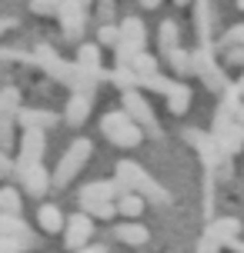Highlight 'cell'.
<instances>
[{"mask_svg":"<svg viewBox=\"0 0 244 253\" xmlns=\"http://www.w3.org/2000/svg\"><path fill=\"white\" fill-rule=\"evenodd\" d=\"M37 57H40V63H44L47 77H54V80H57V84H64V87H74V80H77V63L61 60L51 47H40Z\"/></svg>","mask_w":244,"mask_h":253,"instance_id":"cell-9","label":"cell"},{"mask_svg":"<svg viewBox=\"0 0 244 253\" xmlns=\"http://www.w3.org/2000/svg\"><path fill=\"white\" fill-rule=\"evenodd\" d=\"M117 40H121L117 24H101V27H97V43H101V47H111V50H114Z\"/></svg>","mask_w":244,"mask_h":253,"instance_id":"cell-29","label":"cell"},{"mask_svg":"<svg viewBox=\"0 0 244 253\" xmlns=\"http://www.w3.org/2000/svg\"><path fill=\"white\" fill-rule=\"evenodd\" d=\"M10 27H13L10 17H0V34H3V30H10Z\"/></svg>","mask_w":244,"mask_h":253,"instance_id":"cell-36","label":"cell"},{"mask_svg":"<svg viewBox=\"0 0 244 253\" xmlns=\"http://www.w3.org/2000/svg\"><path fill=\"white\" fill-rule=\"evenodd\" d=\"M10 177H17V167L7 157V150H0V180H10Z\"/></svg>","mask_w":244,"mask_h":253,"instance_id":"cell-31","label":"cell"},{"mask_svg":"<svg viewBox=\"0 0 244 253\" xmlns=\"http://www.w3.org/2000/svg\"><path fill=\"white\" fill-rule=\"evenodd\" d=\"M0 253H24L17 237H0Z\"/></svg>","mask_w":244,"mask_h":253,"instance_id":"cell-33","label":"cell"},{"mask_svg":"<svg viewBox=\"0 0 244 253\" xmlns=\"http://www.w3.org/2000/svg\"><path fill=\"white\" fill-rule=\"evenodd\" d=\"M90 237H94V216H87L84 210H77L74 216H67L64 243L70 247V250H80L84 243H90Z\"/></svg>","mask_w":244,"mask_h":253,"instance_id":"cell-8","label":"cell"},{"mask_svg":"<svg viewBox=\"0 0 244 253\" xmlns=\"http://www.w3.org/2000/svg\"><path fill=\"white\" fill-rule=\"evenodd\" d=\"M44 147H47V137H44V130L40 126H24L20 130V137H17V173L27 170V167H37L44 160Z\"/></svg>","mask_w":244,"mask_h":253,"instance_id":"cell-5","label":"cell"},{"mask_svg":"<svg viewBox=\"0 0 244 253\" xmlns=\"http://www.w3.org/2000/svg\"><path fill=\"white\" fill-rule=\"evenodd\" d=\"M27 230V223L20 220V213H0V237H20Z\"/></svg>","mask_w":244,"mask_h":253,"instance_id":"cell-27","label":"cell"},{"mask_svg":"<svg viewBox=\"0 0 244 253\" xmlns=\"http://www.w3.org/2000/svg\"><path fill=\"white\" fill-rule=\"evenodd\" d=\"M171 3H174V7H191L194 0H171Z\"/></svg>","mask_w":244,"mask_h":253,"instance_id":"cell-37","label":"cell"},{"mask_svg":"<svg viewBox=\"0 0 244 253\" xmlns=\"http://www.w3.org/2000/svg\"><path fill=\"white\" fill-rule=\"evenodd\" d=\"M137 3H141L144 10H157V7H161V3H164V0H137Z\"/></svg>","mask_w":244,"mask_h":253,"instance_id":"cell-35","label":"cell"},{"mask_svg":"<svg viewBox=\"0 0 244 253\" xmlns=\"http://www.w3.org/2000/svg\"><path fill=\"white\" fill-rule=\"evenodd\" d=\"M101 133L111 140V147L134 150V147H141V140H144V126L137 120H130L124 110H111V114L101 117Z\"/></svg>","mask_w":244,"mask_h":253,"instance_id":"cell-3","label":"cell"},{"mask_svg":"<svg viewBox=\"0 0 244 253\" xmlns=\"http://www.w3.org/2000/svg\"><path fill=\"white\" fill-rule=\"evenodd\" d=\"M130 70H134V77H137V84H141L144 77H154V74H161V60H157L154 53H147V50H141L134 60H130Z\"/></svg>","mask_w":244,"mask_h":253,"instance_id":"cell-22","label":"cell"},{"mask_svg":"<svg viewBox=\"0 0 244 253\" xmlns=\"http://www.w3.org/2000/svg\"><path fill=\"white\" fill-rule=\"evenodd\" d=\"M121 193H127V183L124 180H90V183H84L77 193V203L80 210L87 216H94V220H111V216L117 213V197Z\"/></svg>","mask_w":244,"mask_h":253,"instance_id":"cell-1","label":"cell"},{"mask_svg":"<svg viewBox=\"0 0 244 253\" xmlns=\"http://www.w3.org/2000/svg\"><path fill=\"white\" fill-rule=\"evenodd\" d=\"M117 180H124L127 183V190H134V193H141L147 203H157V207H167L171 203V193H167L161 183H157L147 170H144L141 164H134V160H121V164L114 167Z\"/></svg>","mask_w":244,"mask_h":253,"instance_id":"cell-2","label":"cell"},{"mask_svg":"<svg viewBox=\"0 0 244 253\" xmlns=\"http://www.w3.org/2000/svg\"><path fill=\"white\" fill-rule=\"evenodd\" d=\"M64 223H67V216L57 203H40L37 207V227L44 233H51V237L54 233H64Z\"/></svg>","mask_w":244,"mask_h":253,"instance_id":"cell-16","label":"cell"},{"mask_svg":"<svg viewBox=\"0 0 244 253\" xmlns=\"http://www.w3.org/2000/svg\"><path fill=\"white\" fill-rule=\"evenodd\" d=\"M90 110H94V97H90V93H74V90H70L67 107H64L67 126H84V124H87V117H90Z\"/></svg>","mask_w":244,"mask_h":253,"instance_id":"cell-14","label":"cell"},{"mask_svg":"<svg viewBox=\"0 0 244 253\" xmlns=\"http://www.w3.org/2000/svg\"><path fill=\"white\" fill-rule=\"evenodd\" d=\"M164 63L174 70V77H191L194 74V53L184 50V47H171V50H164Z\"/></svg>","mask_w":244,"mask_h":253,"instance_id":"cell-19","label":"cell"},{"mask_svg":"<svg viewBox=\"0 0 244 253\" xmlns=\"http://www.w3.org/2000/svg\"><path fill=\"white\" fill-rule=\"evenodd\" d=\"M61 3L64 0H30L27 7H30V13H37V17H57L61 13Z\"/></svg>","mask_w":244,"mask_h":253,"instance_id":"cell-28","label":"cell"},{"mask_svg":"<svg viewBox=\"0 0 244 253\" xmlns=\"http://www.w3.org/2000/svg\"><path fill=\"white\" fill-rule=\"evenodd\" d=\"M241 230H244V223L238 220V216H218L207 233H211L218 243H234L238 237H241Z\"/></svg>","mask_w":244,"mask_h":253,"instance_id":"cell-18","label":"cell"},{"mask_svg":"<svg viewBox=\"0 0 244 253\" xmlns=\"http://www.w3.org/2000/svg\"><path fill=\"white\" fill-rule=\"evenodd\" d=\"M238 124L244 126V107H241V110H238Z\"/></svg>","mask_w":244,"mask_h":253,"instance_id":"cell-39","label":"cell"},{"mask_svg":"<svg viewBox=\"0 0 244 253\" xmlns=\"http://www.w3.org/2000/svg\"><path fill=\"white\" fill-rule=\"evenodd\" d=\"M87 7H80L74 0H64L61 3V13H57V24H61V34H64L70 43H80L84 30H87Z\"/></svg>","mask_w":244,"mask_h":253,"instance_id":"cell-7","label":"cell"},{"mask_svg":"<svg viewBox=\"0 0 244 253\" xmlns=\"http://www.w3.org/2000/svg\"><path fill=\"white\" fill-rule=\"evenodd\" d=\"M221 47L228 50V47H244V24H234L224 37H221Z\"/></svg>","mask_w":244,"mask_h":253,"instance_id":"cell-30","label":"cell"},{"mask_svg":"<svg viewBox=\"0 0 244 253\" xmlns=\"http://www.w3.org/2000/svg\"><path fill=\"white\" fill-rule=\"evenodd\" d=\"M17 120L13 114H0V150H13L17 147Z\"/></svg>","mask_w":244,"mask_h":253,"instance_id":"cell-26","label":"cell"},{"mask_svg":"<svg viewBox=\"0 0 244 253\" xmlns=\"http://www.w3.org/2000/svg\"><path fill=\"white\" fill-rule=\"evenodd\" d=\"M90 153H94V143H90L87 137L74 140V143L64 150V157L57 160V170L51 173V177H54V187H57V190L70 187V183L77 180V173H84V167H87Z\"/></svg>","mask_w":244,"mask_h":253,"instance_id":"cell-4","label":"cell"},{"mask_svg":"<svg viewBox=\"0 0 244 253\" xmlns=\"http://www.w3.org/2000/svg\"><path fill=\"white\" fill-rule=\"evenodd\" d=\"M104 47L101 43H90V40H84V43H77V53H74V63L77 67H84V70H94V74H101V63H104Z\"/></svg>","mask_w":244,"mask_h":253,"instance_id":"cell-20","label":"cell"},{"mask_svg":"<svg viewBox=\"0 0 244 253\" xmlns=\"http://www.w3.org/2000/svg\"><path fill=\"white\" fill-rule=\"evenodd\" d=\"M74 3H80V7H87V10L94 7V0H74Z\"/></svg>","mask_w":244,"mask_h":253,"instance_id":"cell-38","label":"cell"},{"mask_svg":"<svg viewBox=\"0 0 244 253\" xmlns=\"http://www.w3.org/2000/svg\"><path fill=\"white\" fill-rule=\"evenodd\" d=\"M214 143L224 147L228 153H238L244 147V126L238 124V120L221 117V124H214Z\"/></svg>","mask_w":244,"mask_h":253,"instance_id":"cell-12","label":"cell"},{"mask_svg":"<svg viewBox=\"0 0 244 253\" xmlns=\"http://www.w3.org/2000/svg\"><path fill=\"white\" fill-rule=\"evenodd\" d=\"M164 107L174 117H184L191 110V87H187L184 80H171L167 90H164Z\"/></svg>","mask_w":244,"mask_h":253,"instance_id":"cell-15","label":"cell"},{"mask_svg":"<svg viewBox=\"0 0 244 253\" xmlns=\"http://www.w3.org/2000/svg\"><path fill=\"white\" fill-rule=\"evenodd\" d=\"M238 7H241V10H244V0H238Z\"/></svg>","mask_w":244,"mask_h":253,"instance_id":"cell-40","label":"cell"},{"mask_svg":"<svg viewBox=\"0 0 244 253\" xmlns=\"http://www.w3.org/2000/svg\"><path fill=\"white\" fill-rule=\"evenodd\" d=\"M117 30H121V40H117V43H127L134 50H144V47H147V27H144V20L137 13H127V17L117 24Z\"/></svg>","mask_w":244,"mask_h":253,"instance_id":"cell-13","label":"cell"},{"mask_svg":"<svg viewBox=\"0 0 244 253\" xmlns=\"http://www.w3.org/2000/svg\"><path fill=\"white\" fill-rule=\"evenodd\" d=\"M194 77H201L204 80V87L207 90H224V84H228V77H224V70H221L218 63L211 60L204 50H194Z\"/></svg>","mask_w":244,"mask_h":253,"instance_id":"cell-10","label":"cell"},{"mask_svg":"<svg viewBox=\"0 0 244 253\" xmlns=\"http://www.w3.org/2000/svg\"><path fill=\"white\" fill-rule=\"evenodd\" d=\"M121 110H124L130 120H137L144 130H151L154 137L161 133V126H157V120H154V110H151L147 97H144L137 87H124V90H121Z\"/></svg>","mask_w":244,"mask_h":253,"instance_id":"cell-6","label":"cell"},{"mask_svg":"<svg viewBox=\"0 0 244 253\" xmlns=\"http://www.w3.org/2000/svg\"><path fill=\"white\" fill-rule=\"evenodd\" d=\"M157 43H161V53L164 50H171V47H178L181 43V27H178V20H161V27H157Z\"/></svg>","mask_w":244,"mask_h":253,"instance_id":"cell-23","label":"cell"},{"mask_svg":"<svg viewBox=\"0 0 244 253\" xmlns=\"http://www.w3.org/2000/svg\"><path fill=\"white\" fill-rule=\"evenodd\" d=\"M144 207H147V200H144L141 193H134V190H127V193L117 197V213L124 216V220H137V216L144 213Z\"/></svg>","mask_w":244,"mask_h":253,"instance_id":"cell-21","label":"cell"},{"mask_svg":"<svg viewBox=\"0 0 244 253\" xmlns=\"http://www.w3.org/2000/svg\"><path fill=\"white\" fill-rule=\"evenodd\" d=\"M74 253H107V247H104V243H84V247L74 250Z\"/></svg>","mask_w":244,"mask_h":253,"instance_id":"cell-34","label":"cell"},{"mask_svg":"<svg viewBox=\"0 0 244 253\" xmlns=\"http://www.w3.org/2000/svg\"><path fill=\"white\" fill-rule=\"evenodd\" d=\"M17 180H20V190H24V193H30V197H44V193L54 187V177L47 173V167H44V164L20 170V173H17Z\"/></svg>","mask_w":244,"mask_h":253,"instance_id":"cell-11","label":"cell"},{"mask_svg":"<svg viewBox=\"0 0 244 253\" xmlns=\"http://www.w3.org/2000/svg\"><path fill=\"white\" fill-rule=\"evenodd\" d=\"M224 63L228 67H244V47H228L224 50Z\"/></svg>","mask_w":244,"mask_h":253,"instance_id":"cell-32","label":"cell"},{"mask_svg":"<svg viewBox=\"0 0 244 253\" xmlns=\"http://www.w3.org/2000/svg\"><path fill=\"white\" fill-rule=\"evenodd\" d=\"M114 240L127 243V247H144V243L151 240V230L137 223V220H124V223H117L114 227Z\"/></svg>","mask_w":244,"mask_h":253,"instance_id":"cell-17","label":"cell"},{"mask_svg":"<svg viewBox=\"0 0 244 253\" xmlns=\"http://www.w3.org/2000/svg\"><path fill=\"white\" fill-rule=\"evenodd\" d=\"M17 117L24 126H40V130L57 124V114H51V110H17Z\"/></svg>","mask_w":244,"mask_h":253,"instance_id":"cell-25","label":"cell"},{"mask_svg":"<svg viewBox=\"0 0 244 253\" xmlns=\"http://www.w3.org/2000/svg\"><path fill=\"white\" fill-rule=\"evenodd\" d=\"M20 210H24V190L0 187V213H20Z\"/></svg>","mask_w":244,"mask_h":253,"instance_id":"cell-24","label":"cell"}]
</instances>
